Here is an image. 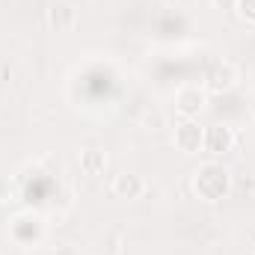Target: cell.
Instances as JSON below:
<instances>
[{
    "mask_svg": "<svg viewBox=\"0 0 255 255\" xmlns=\"http://www.w3.org/2000/svg\"><path fill=\"white\" fill-rule=\"evenodd\" d=\"M229 184H232L229 169L220 166V163H205V166H199V169H196V178H193V187H196V193H199L205 202L223 199V196L229 193Z\"/></svg>",
    "mask_w": 255,
    "mask_h": 255,
    "instance_id": "cell-1",
    "label": "cell"
},
{
    "mask_svg": "<svg viewBox=\"0 0 255 255\" xmlns=\"http://www.w3.org/2000/svg\"><path fill=\"white\" fill-rule=\"evenodd\" d=\"M175 145H178V151H184V154L202 151V148H205V130L196 125L193 119H184L181 125H175Z\"/></svg>",
    "mask_w": 255,
    "mask_h": 255,
    "instance_id": "cell-2",
    "label": "cell"
},
{
    "mask_svg": "<svg viewBox=\"0 0 255 255\" xmlns=\"http://www.w3.org/2000/svg\"><path fill=\"white\" fill-rule=\"evenodd\" d=\"M202 107H205V89H199V86H181V89H178V95H175V110H178L184 119L199 116Z\"/></svg>",
    "mask_w": 255,
    "mask_h": 255,
    "instance_id": "cell-3",
    "label": "cell"
},
{
    "mask_svg": "<svg viewBox=\"0 0 255 255\" xmlns=\"http://www.w3.org/2000/svg\"><path fill=\"white\" fill-rule=\"evenodd\" d=\"M145 193V181L136 172H119L113 178V196L116 199H139Z\"/></svg>",
    "mask_w": 255,
    "mask_h": 255,
    "instance_id": "cell-4",
    "label": "cell"
},
{
    "mask_svg": "<svg viewBox=\"0 0 255 255\" xmlns=\"http://www.w3.org/2000/svg\"><path fill=\"white\" fill-rule=\"evenodd\" d=\"M232 145H235V133L226 125H214V128L205 130V151L226 154V151H232Z\"/></svg>",
    "mask_w": 255,
    "mask_h": 255,
    "instance_id": "cell-5",
    "label": "cell"
},
{
    "mask_svg": "<svg viewBox=\"0 0 255 255\" xmlns=\"http://www.w3.org/2000/svg\"><path fill=\"white\" fill-rule=\"evenodd\" d=\"M238 83V68L232 63H217L208 71V89L211 92H226Z\"/></svg>",
    "mask_w": 255,
    "mask_h": 255,
    "instance_id": "cell-6",
    "label": "cell"
},
{
    "mask_svg": "<svg viewBox=\"0 0 255 255\" xmlns=\"http://www.w3.org/2000/svg\"><path fill=\"white\" fill-rule=\"evenodd\" d=\"M48 24H51L57 33H65V30H71V27L77 24V15H74L71 6L57 3V6H51V12H48Z\"/></svg>",
    "mask_w": 255,
    "mask_h": 255,
    "instance_id": "cell-7",
    "label": "cell"
},
{
    "mask_svg": "<svg viewBox=\"0 0 255 255\" xmlns=\"http://www.w3.org/2000/svg\"><path fill=\"white\" fill-rule=\"evenodd\" d=\"M80 169H83L86 175H101V172L107 169V154H104L101 148H86V151L80 154Z\"/></svg>",
    "mask_w": 255,
    "mask_h": 255,
    "instance_id": "cell-8",
    "label": "cell"
},
{
    "mask_svg": "<svg viewBox=\"0 0 255 255\" xmlns=\"http://www.w3.org/2000/svg\"><path fill=\"white\" fill-rule=\"evenodd\" d=\"M163 125H166V116L160 110H145L142 113V128L145 130H160Z\"/></svg>",
    "mask_w": 255,
    "mask_h": 255,
    "instance_id": "cell-9",
    "label": "cell"
},
{
    "mask_svg": "<svg viewBox=\"0 0 255 255\" xmlns=\"http://www.w3.org/2000/svg\"><path fill=\"white\" fill-rule=\"evenodd\" d=\"M247 21H253L255 24V0H238V6H235Z\"/></svg>",
    "mask_w": 255,
    "mask_h": 255,
    "instance_id": "cell-10",
    "label": "cell"
},
{
    "mask_svg": "<svg viewBox=\"0 0 255 255\" xmlns=\"http://www.w3.org/2000/svg\"><path fill=\"white\" fill-rule=\"evenodd\" d=\"M214 3V9H235L238 6V0H211Z\"/></svg>",
    "mask_w": 255,
    "mask_h": 255,
    "instance_id": "cell-11",
    "label": "cell"
},
{
    "mask_svg": "<svg viewBox=\"0 0 255 255\" xmlns=\"http://www.w3.org/2000/svg\"><path fill=\"white\" fill-rule=\"evenodd\" d=\"M253 116H255V98H253Z\"/></svg>",
    "mask_w": 255,
    "mask_h": 255,
    "instance_id": "cell-12",
    "label": "cell"
}]
</instances>
